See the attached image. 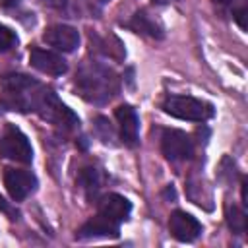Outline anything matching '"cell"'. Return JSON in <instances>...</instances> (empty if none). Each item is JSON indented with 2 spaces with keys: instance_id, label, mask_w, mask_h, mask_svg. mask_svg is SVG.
<instances>
[{
  "instance_id": "17",
  "label": "cell",
  "mask_w": 248,
  "mask_h": 248,
  "mask_svg": "<svg viewBox=\"0 0 248 248\" xmlns=\"http://www.w3.org/2000/svg\"><path fill=\"white\" fill-rule=\"evenodd\" d=\"M0 209H2V211H10V207H8V203L4 202V198H2V196H0Z\"/></svg>"
},
{
  "instance_id": "18",
  "label": "cell",
  "mask_w": 248,
  "mask_h": 248,
  "mask_svg": "<svg viewBox=\"0 0 248 248\" xmlns=\"http://www.w3.org/2000/svg\"><path fill=\"white\" fill-rule=\"evenodd\" d=\"M153 4H159V6H163V4H170V2H174V0H151Z\"/></svg>"
},
{
  "instance_id": "13",
  "label": "cell",
  "mask_w": 248,
  "mask_h": 248,
  "mask_svg": "<svg viewBox=\"0 0 248 248\" xmlns=\"http://www.w3.org/2000/svg\"><path fill=\"white\" fill-rule=\"evenodd\" d=\"M227 223L236 234H242L246 231V215H244V211L238 209L236 205H227Z\"/></svg>"
},
{
  "instance_id": "3",
  "label": "cell",
  "mask_w": 248,
  "mask_h": 248,
  "mask_svg": "<svg viewBox=\"0 0 248 248\" xmlns=\"http://www.w3.org/2000/svg\"><path fill=\"white\" fill-rule=\"evenodd\" d=\"M0 155L19 163H31L33 159L31 143L16 124H8L4 128V134L0 138Z\"/></svg>"
},
{
  "instance_id": "11",
  "label": "cell",
  "mask_w": 248,
  "mask_h": 248,
  "mask_svg": "<svg viewBox=\"0 0 248 248\" xmlns=\"http://www.w3.org/2000/svg\"><path fill=\"white\" fill-rule=\"evenodd\" d=\"M118 234H120L118 223L108 221L107 217H103L99 213H97V217H93L87 223H83L79 227V231H78V238H99V236H103V238H108V236L110 238H118Z\"/></svg>"
},
{
  "instance_id": "19",
  "label": "cell",
  "mask_w": 248,
  "mask_h": 248,
  "mask_svg": "<svg viewBox=\"0 0 248 248\" xmlns=\"http://www.w3.org/2000/svg\"><path fill=\"white\" fill-rule=\"evenodd\" d=\"M217 4H223V6H227V4H232L234 0H215Z\"/></svg>"
},
{
  "instance_id": "15",
  "label": "cell",
  "mask_w": 248,
  "mask_h": 248,
  "mask_svg": "<svg viewBox=\"0 0 248 248\" xmlns=\"http://www.w3.org/2000/svg\"><path fill=\"white\" fill-rule=\"evenodd\" d=\"M16 45H17V35L10 27H6V25L0 23V52H8Z\"/></svg>"
},
{
  "instance_id": "20",
  "label": "cell",
  "mask_w": 248,
  "mask_h": 248,
  "mask_svg": "<svg viewBox=\"0 0 248 248\" xmlns=\"http://www.w3.org/2000/svg\"><path fill=\"white\" fill-rule=\"evenodd\" d=\"M103 2H107V0H103Z\"/></svg>"
},
{
  "instance_id": "4",
  "label": "cell",
  "mask_w": 248,
  "mask_h": 248,
  "mask_svg": "<svg viewBox=\"0 0 248 248\" xmlns=\"http://www.w3.org/2000/svg\"><path fill=\"white\" fill-rule=\"evenodd\" d=\"M161 151L169 161L176 163L190 159L194 153V145L186 132L176 128H167L161 136Z\"/></svg>"
},
{
  "instance_id": "9",
  "label": "cell",
  "mask_w": 248,
  "mask_h": 248,
  "mask_svg": "<svg viewBox=\"0 0 248 248\" xmlns=\"http://www.w3.org/2000/svg\"><path fill=\"white\" fill-rule=\"evenodd\" d=\"M114 116L118 120L122 143L128 147H134L138 143V134H140V118H138L136 110L130 105H120L114 110Z\"/></svg>"
},
{
  "instance_id": "7",
  "label": "cell",
  "mask_w": 248,
  "mask_h": 248,
  "mask_svg": "<svg viewBox=\"0 0 248 248\" xmlns=\"http://www.w3.org/2000/svg\"><path fill=\"white\" fill-rule=\"evenodd\" d=\"M29 64L46 74V76H62L66 74L68 70V64L66 60L58 54V52H52V50H45V48H31L29 50Z\"/></svg>"
},
{
  "instance_id": "8",
  "label": "cell",
  "mask_w": 248,
  "mask_h": 248,
  "mask_svg": "<svg viewBox=\"0 0 248 248\" xmlns=\"http://www.w3.org/2000/svg\"><path fill=\"white\" fill-rule=\"evenodd\" d=\"M170 234L180 242H192L202 234V223L186 211H174L169 219Z\"/></svg>"
},
{
  "instance_id": "6",
  "label": "cell",
  "mask_w": 248,
  "mask_h": 248,
  "mask_svg": "<svg viewBox=\"0 0 248 248\" xmlns=\"http://www.w3.org/2000/svg\"><path fill=\"white\" fill-rule=\"evenodd\" d=\"M43 39L46 41V45L54 46L60 52H74L79 45V33L76 27L72 25H64V23H56L50 25L45 33Z\"/></svg>"
},
{
  "instance_id": "12",
  "label": "cell",
  "mask_w": 248,
  "mask_h": 248,
  "mask_svg": "<svg viewBox=\"0 0 248 248\" xmlns=\"http://www.w3.org/2000/svg\"><path fill=\"white\" fill-rule=\"evenodd\" d=\"M128 27H132L134 31L138 33H143V35H149L153 39H163V27L159 21H155L153 17H149L147 12H136L132 21L128 23Z\"/></svg>"
},
{
  "instance_id": "10",
  "label": "cell",
  "mask_w": 248,
  "mask_h": 248,
  "mask_svg": "<svg viewBox=\"0 0 248 248\" xmlns=\"http://www.w3.org/2000/svg\"><path fill=\"white\" fill-rule=\"evenodd\" d=\"M130 211H132V203L120 194L105 196L99 202V209H97L99 215H103V217H107L108 221H114V223L126 221L130 217Z\"/></svg>"
},
{
  "instance_id": "5",
  "label": "cell",
  "mask_w": 248,
  "mask_h": 248,
  "mask_svg": "<svg viewBox=\"0 0 248 248\" xmlns=\"http://www.w3.org/2000/svg\"><path fill=\"white\" fill-rule=\"evenodd\" d=\"M4 186L10 194L12 200L21 202L25 200L37 186V178L33 172L29 170H21V169H6L4 170Z\"/></svg>"
},
{
  "instance_id": "2",
  "label": "cell",
  "mask_w": 248,
  "mask_h": 248,
  "mask_svg": "<svg viewBox=\"0 0 248 248\" xmlns=\"http://www.w3.org/2000/svg\"><path fill=\"white\" fill-rule=\"evenodd\" d=\"M161 108L174 118L192 120V122H203L213 116V107L209 103L188 95H169L161 103Z\"/></svg>"
},
{
  "instance_id": "14",
  "label": "cell",
  "mask_w": 248,
  "mask_h": 248,
  "mask_svg": "<svg viewBox=\"0 0 248 248\" xmlns=\"http://www.w3.org/2000/svg\"><path fill=\"white\" fill-rule=\"evenodd\" d=\"M79 182L83 184V188L87 190V196H95L99 190V172L95 169H83L79 174Z\"/></svg>"
},
{
  "instance_id": "16",
  "label": "cell",
  "mask_w": 248,
  "mask_h": 248,
  "mask_svg": "<svg viewBox=\"0 0 248 248\" xmlns=\"http://www.w3.org/2000/svg\"><path fill=\"white\" fill-rule=\"evenodd\" d=\"M246 14H248V10H246V6L242 4L240 8H236L234 10V19H236V23L240 25V29H246Z\"/></svg>"
},
{
  "instance_id": "1",
  "label": "cell",
  "mask_w": 248,
  "mask_h": 248,
  "mask_svg": "<svg viewBox=\"0 0 248 248\" xmlns=\"http://www.w3.org/2000/svg\"><path fill=\"white\" fill-rule=\"evenodd\" d=\"M78 93L89 103H105L108 101L118 87L116 76L110 68L99 62H87L79 68L76 76Z\"/></svg>"
}]
</instances>
